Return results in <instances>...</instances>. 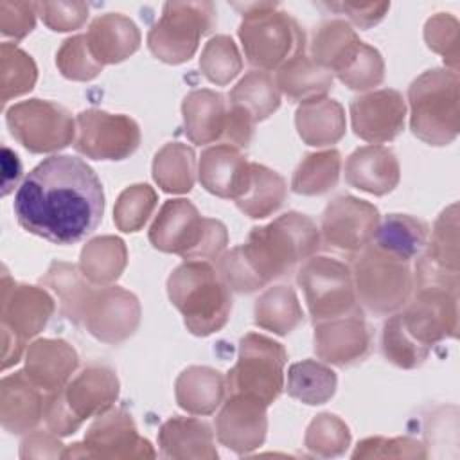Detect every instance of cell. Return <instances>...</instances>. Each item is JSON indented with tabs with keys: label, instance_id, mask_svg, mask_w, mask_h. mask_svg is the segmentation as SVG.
Listing matches in <instances>:
<instances>
[{
	"label": "cell",
	"instance_id": "1",
	"mask_svg": "<svg viewBox=\"0 0 460 460\" xmlns=\"http://www.w3.org/2000/svg\"><path fill=\"white\" fill-rule=\"evenodd\" d=\"M13 210L29 234L56 244H74L90 235L102 219V183L84 160L54 155L25 176Z\"/></svg>",
	"mask_w": 460,
	"mask_h": 460
},
{
	"label": "cell",
	"instance_id": "2",
	"mask_svg": "<svg viewBox=\"0 0 460 460\" xmlns=\"http://www.w3.org/2000/svg\"><path fill=\"white\" fill-rule=\"evenodd\" d=\"M320 248V230L300 212H288L264 226H253L244 244L217 257V273L237 293H253L289 275Z\"/></svg>",
	"mask_w": 460,
	"mask_h": 460
},
{
	"label": "cell",
	"instance_id": "3",
	"mask_svg": "<svg viewBox=\"0 0 460 460\" xmlns=\"http://www.w3.org/2000/svg\"><path fill=\"white\" fill-rule=\"evenodd\" d=\"M243 16L237 29L246 61L259 70H279L305 52V32L277 2L232 4Z\"/></svg>",
	"mask_w": 460,
	"mask_h": 460
},
{
	"label": "cell",
	"instance_id": "4",
	"mask_svg": "<svg viewBox=\"0 0 460 460\" xmlns=\"http://www.w3.org/2000/svg\"><path fill=\"white\" fill-rule=\"evenodd\" d=\"M167 295L194 336H208L228 322L230 288L207 261H185L174 268L167 279Z\"/></svg>",
	"mask_w": 460,
	"mask_h": 460
},
{
	"label": "cell",
	"instance_id": "5",
	"mask_svg": "<svg viewBox=\"0 0 460 460\" xmlns=\"http://www.w3.org/2000/svg\"><path fill=\"white\" fill-rule=\"evenodd\" d=\"M149 241L156 250L185 261H210L225 250L228 232L221 221L203 217L189 199L178 198L162 205L149 228Z\"/></svg>",
	"mask_w": 460,
	"mask_h": 460
},
{
	"label": "cell",
	"instance_id": "6",
	"mask_svg": "<svg viewBox=\"0 0 460 460\" xmlns=\"http://www.w3.org/2000/svg\"><path fill=\"white\" fill-rule=\"evenodd\" d=\"M458 74L451 68L422 72L408 88L410 128L429 146L451 144L460 129Z\"/></svg>",
	"mask_w": 460,
	"mask_h": 460
},
{
	"label": "cell",
	"instance_id": "7",
	"mask_svg": "<svg viewBox=\"0 0 460 460\" xmlns=\"http://www.w3.org/2000/svg\"><path fill=\"white\" fill-rule=\"evenodd\" d=\"M119 397L117 374L104 365L83 368L58 392L47 395L45 422L58 437L75 433L79 426L104 413Z\"/></svg>",
	"mask_w": 460,
	"mask_h": 460
},
{
	"label": "cell",
	"instance_id": "8",
	"mask_svg": "<svg viewBox=\"0 0 460 460\" xmlns=\"http://www.w3.org/2000/svg\"><path fill=\"white\" fill-rule=\"evenodd\" d=\"M286 359L282 343L257 332L244 334L237 361L225 377L226 395H244L270 406L284 390Z\"/></svg>",
	"mask_w": 460,
	"mask_h": 460
},
{
	"label": "cell",
	"instance_id": "9",
	"mask_svg": "<svg viewBox=\"0 0 460 460\" xmlns=\"http://www.w3.org/2000/svg\"><path fill=\"white\" fill-rule=\"evenodd\" d=\"M352 280L358 300L374 314L397 313L413 293L410 262L397 259L374 244L354 257Z\"/></svg>",
	"mask_w": 460,
	"mask_h": 460
},
{
	"label": "cell",
	"instance_id": "10",
	"mask_svg": "<svg viewBox=\"0 0 460 460\" xmlns=\"http://www.w3.org/2000/svg\"><path fill=\"white\" fill-rule=\"evenodd\" d=\"M216 25L212 2H167L160 20L147 32L153 56L169 65L189 61L199 43Z\"/></svg>",
	"mask_w": 460,
	"mask_h": 460
},
{
	"label": "cell",
	"instance_id": "11",
	"mask_svg": "<svg viewBox=\"0 0 460 460\" xmlns=\"http://www.w3.org/2000/svg\"><path fill=\"white\" fill-rule=\"evenodd\" d=\"M296 282L313 323L361 313L352 280V270L336 259L320 255L304 261L296 273Z\"/></svg>",
	"mask_w": 460,
	"mask_h": 460
},
{
	"label": "cell",
	"instance_id": "12",
	"mask_svg": "<svg viewBox=\"0 0 460 460\" xmlns=\"http://www.w3.org/2000/svg\"><path fill=\"white\" fill-rule=\"evenodd\" d=\"M11 135L31 153H52L75 140V120L52 101L29 99L7 108Z\"/></svg>",
	"mask_w": 460,
	"mask_h": 460
},
{
	"label": "cell",
	"instance_id": "13",
	"mask_svg": "<svg viewBox=\"0 0 460 460\" xmlns=\"http://www.w3.org/2000/svg\"><path fill=\"white\" fill-rule=\"evenodd\" d=\"M415 295L399 313L404 331L422 347L429 349L458 332V286H415Z\"/></svg>",
	"mask_w": 460,
	"mask_h": 460
},
{
	"label": "cell",
	"instance_id": "14",
	"mask_svg": "<svg viewBox=\"0 0 460 460\" xmlns=\"http://www.w3.org/2000/svg\"><path fill=\"white\" fill-rule=\"evenodd\" d=\"M155 458L149 440L142 438L129 413L106 410L84 433L83 442L74 444L63 458Z\"/></svg>",
	"mask_w": 460,
	"mask_h": 460
},
{
	"label": "cell",
	"instance_id": "15",
	"mask_svg": "<svg viewBox=\"0 0 460 460\" xmlns=\"http://www.w3.org/2000/svg\"><path fill=\"white\" fill-rule=\"evenodd\" d=\"M140 144L138 124L120 113L102 110H84L75 117L77 153L93 160H124Z\"/></svg>",
	"mask_w": 460,
	"mask_h": 460
},
{
	"label": "cell",
	"instance_id": "16",
	"mask_svg": "<svg viewBox=\"0 0 460 460\" xmlns=\"http://www.w3.org/2000/svg\"><path fill=\"white\" fill-rule=\"evenodd\" d=\"M379 221V210L372 203L338 196L322 214V241L325 248L356 257L372 243Z\"/></svg>",
	"mask_w": 460,
	"mask_h": 460
},
{
	"label": "cell",
	"instance_id": "17",
	"mask_svg": "<svg viewBox=\"0 0 460 460\" xmlns=\"http://www.w3.org/2000/svg\"><path fill=\"white\" fill-rule=\"evenodd\" d=\"M138 323L140 304L133 293L119 286H101V289L92 291L83 325L99 341H124L137 331Z\"/></svg>",
	"mask_w": 460,
	"mask_h": 460
},
{
	"label": "cell",
	"instance_id": "18",
	"mask_svg": "<svg viewBox=\"0 0 460 460\" xmlns=\"http://www.w3.org/2000/svg\"><path fill=\"white\" fill-rule=\"evenodd\" d=\"M406 102L397 90L383 88L358 95L350 102V120L356 137L383 144L404 129Z\"/></svg>",
	"mask_w": 460,
	"mask_h": 460
},
{
	"label": "cell",
	"instance_id": "19",
	"mask_svg": "<svg viewBox=\"0 0 460 460\" xmlns=\"http://www.w3.org/2000/svg\"><path fill=\"white\" fill-rule=\"evenodd\" d=\"M54 313L52 296L38 288L11 282L4 271L2 277V332L25 343L47 325Z\"/></svg>",
	"mask_w": 460,
	"mask_h": 460
},
{
	"label": "cell",
	"instance_id": "20",
	"mask_svg": "<svg viewBox=\"0 0 460 460\" xmlns=\"http://www.w3.org/2000/svg\"><path fill=\"white\" fill-rule=\"evenodd\" d=\"M314 352L320 359L350 367L367 358L372 345L370 331L361 313L314 323Z\"/></svg>",
	"mask_w": 460,
	"mask_h": 460
},
{
	"label": "cell",
	"instance_id": "21",
	"mask_svg": "<svg viewBox=\"0 0 460 460\" xmlns=\"http://www.w3.org/2000/svg\"><path fill=\"white\" fill-rule=\"evenodd\" d=\"M266 404L255 399L228 395L216 417L217 440L239 455L257 449L266 438Z\"/></svg>",
	"mask_w": 460,
	"mask_h": 460
},
{
	"label": "cell",
	"instance_id": "22",
	"mask_svg": "<svg viewBox=\"0 0 460 460\" xmlns=\"http://www.w3.org/2000/svg\"><path fill=\"white\" fill-rule=\"evenodd\" d=\"M185 135L192 144L225 142L230 122V101L221 92L192 90L181 102Z\"/></svg>",
	"mask_w": 460,
	"mask_h": 460
},
{
	"label": "cell",
	"instance_id": "23",
	"mask_svg": "<svg viewBox=\"0 0 460 460\" xmlns=\"http://www.w3.org/2000/svg\"><path fill=\"white\" fill-rule=\"evenodd\" d=\"M43 390H40L25 370L5 376L0 383V417L5 431L22 435L32 431L45 417Z\"/></svg>",
	"mask_w": 460,
	"mask_h": 460
},
{
	"label": "cell",
	"instance_id": "24",
	"mask_svg": "<svg viewBox=\"0 0 460 460\" xmlns=\"http://www.w3.org/2000/svg\"><path fill=\"white\" fill-rule=\"evenodd\" d=\"M77 363L75 349L65 340H36L25 350V374L45 394L63 388Z\"/></svg>",
	"mask_w": 460,
	"mask_h": 460
},
{
	"label": "cell",
	"instance_id": "25",
	"mask_svg": "<svg viewBox=\"0 0 460 460\" xmlns=\"http://www.w3.org/2000/svg\"><path fill=\"white\" fill-rule=\"evenodd\" d=\"M401 178L399 162L392 149L372 144L356 149L345 164V180L354 189L383 196L392 192Z\"/></svg>",
	"mask_w": 460,
	"mask_h": 460
},
{
	"label": "cell",
	"instance_id": "26",
	"mask_svg": "<svg viewBox=\"0 0 460 460\" xmlns=\"http://www.w3.org/2000/svg\"><path fill=\"white\" fill-rule=\"evenodd\" d=\"M250 162L232 146L216 144L207 147L199 156L198 176L201 187L217 198H232L243 190L248 178Z\"/></svg>",
	"mask_w": 460,
	"mask_h": 460
},
{
	"label": "cell",
	"instance_id": "27",
	"mask_svg": "<svg viewBox=\"0 0 460 460\" xmlns=\"http://www.w3.org/2000/svg\"><path fill=\"white\" fill-rule=\"evenodd\" d=\"M86 40L92 54L104 66L129 58L140 45V32L131 18L106 13L90 23Z\"/></svg>",
	"mask_w": 460,
	"mask_h": 460
},
{
	"label": "cell",
	"instance_id": "28",
	"mask_svg": "<svg viewBox=\"0 0 460 460\" xmlns=\"http://www.w3.org/2000/svg\"><path fill=\"white\" fill-rule=\"evenodd\" d=\"M158 446L165 458H217L210 426L194 417H172L164 422L158 431Z\"/></svg>",
	"mask_w": 460,
	"mask_h": 460
},
{
	"label": "cell",
	"instance_id": "29",
	"mask_svg": "<svg viewBox=\"0 0 460 460\" xmlns=\"http://www.w3.org/2000/svg\"><path fill=\"white\" fill-rule=\"evenodd\" d=\"M295 124L307 146L323 147L336 144L345 135V111L334 99H309L296 108Z\"/></svg>",
	"mask_w": 460,
	"mask_h": 460
},
{
	"label": "cell",
	"instance_id": "30",
	"mask_svg": "<svg viewBox=\"0 0 460 460\" xmlns=\"http://www.w3.org/2000/svg\"><path fill=\"white\" fill-rule=\"evenodd\" d=\"M226 394L225 377L210 367H187L174 383V395L180 408L192 415H210Z\"/></svg>",
	"mask_w": 460,
	"mask_h": 460
},
{
	"label": "cell",
	"instance_id": "31",
	"mask_svg": "<svg viewBox=\"0 0 460 460\" xmlns=\"http://www.w3.org/2000/svg\"><path fill=\"white\" fill-rule=\"evenodd\" d=\"M361 43L349 22L341 18L325 20L313 34L311 59L338 75L354 59Z\"/></svg>",
	"mask_w": 460,
	"mask_h": 460
},
{
	"label": "cell",
	"instance_id": "32",
	"mask_svg": "<svg viewBox=\"0 0 460 460\" xmlns=\"http://www.w3.org/2000/svg\"><path fill=\"white\" fill-rule=\"evenodd\" d=\"M286 180L266 165L250 162L248 178L243 190L234 199L237 208L252 219H262L273 214L286 199Z\"/></svg>",
	"mask_w": 460,
	"mask_h": 460
},
{
	"label": "cell",
	"instance_id": "33",
	"mask_svg": "<svg viewBox=\"0 0 460 460\" xmlns=\"http://www.w3.org/2000/svg\"><path fill=\"white\" fill-rule=\"evenodd\" d=\"M275 84L291 102L325 97L332 88V74L316 65L305 54L284 63L275 74Z\"/></svg>",
	"mask_w": 460,
	"mask_h": 460
},
{
	"label": "cell",
	"instance_id": "34",
	"mask_svg": "<svg viewBox=\"0 0 460 460\" xmlns=\"http://www.w3.org/2000/svg\"><path fill=\"white\" fill-rule=\"evenodd\" d=\"M428 243V225L408 214H388L379 221L370 244L410 262L419 257Z\"/></svg>",
	"mask_w": 460,
	"mask_h": 460
},
{
	"label": "cell",
	"instance_id": "35",
	"mask_svg": "<svg viewBox=\"0 0 460 460\" xmlns=\"http://www.w3.org/2000/svg\"><path fill=\"white\" fill-rule=\"evenodd\" d=\"M253 322L257 327L273 334H289L304 322V311L298 304L295 289L284 284L268 288L255 300Z\"/></svg>",
	"mask_w": 460,
	"mask_h": 460
},
{
	"label": "cell",
	"instance_id": "36",
	"mask_svg": "<svg viewBox=\"0 0 460 460\" xmlns=\"http://www.w3.org/2000/svg\"><path fill=\"white\" fill-rule=\"evenodd\" d=\"M126 262L128 252L124 241L115 235H102L84 244L79 270L90 284L110 286L122 275Z\"/></svg>",
	"mask_w": 460,
	"mask_h": 460
},
{
	"label": "cell",
	"instance_id": "37",
	"mask_svg": "<svg viewBox=\"0 0 460 460\" xmlns=\"http://www.w3.org/2000/svg\"><path fill=\"white\" fill-rule=\"evenodd\" d=\"M196 155L181 142L165 144L153 160V178L165 192L183 194L194 187Z\"/></svg>",
	"mask_w": 460,
	"mask_h": 460
},
{
	"label": "cell",
	"instance_id": "38",
	"mask_svg": "<svg viewBox=\"0 0 460 460\" xmlns=\"http://www.w3.org/2000/svg\"><path fill=\"white\" fill-rule=\"evenodd\" d=\"M43 286H49L61 304V313L74 323H83V314L93 288L86 282L81 270L74 264L54 261L41 279Z\"/></svg>",
	"mask_w": 460,
	"mask_h": 460
},
{
	"label": "cell",
	"instance_id": "39",
	"mask_svg": "<svg viewBox=\"0 0 460 460\" xmlns=\"http://www.w3.org/2000/svg\"><path fill=\"white\" fill-rule=\"evenodd\" d=\"M280 90L264 70L248 72L230 92V104L248 113L253 122L268 119L280 106Z\"/></svg>",
	"mask_w": 460,
	"mask_h": 460
},
{
	"label": "cell",
	"instance_id": "40",
	"mask_svg": "<svg viewBox=\"0 0 460 460\" xmlns=\"http://www.w3.org/2000/svg\"><path fill=\"white\" fill-rule=\"evenodd\" d=\"M336 383L338 379L332 368L314 359H304L289 367L286 390L293 399L316 406L327 402L334 395Z\"/></svg>",
	"mask_w": 460,
	"mask_h": 460
},
{
	"label": "cell",
	"instance_id": "41",
	"mask_svg": "<svg viewBox=\"0 0 460 460\" xmlns=\"http://www.w3.org/2000/svg\"><path fill=\"white\" fill-rule=\"evenodd\" d=\"M341 155L336 149L309 153L298 164L291 178V189L296 194L318 196L336 187L340 180Z\"/></svg>",
	"mask_w": 460,
	"mask_h": 460
},
{
	"label": "cell",
	"instance_id": "42",
	"mask_svg": "<svg viewBox=\"0 0 460 460\" xmlns=\"http://www.w3.org/2000/svg\"><path fill=\"white\" fill-rule=\"evenodd\" d=\"M428 250L422 257L438 270L458 273V205L453 203L442 210L435 221Z\"/></svg>",
	"mask_w": 460,
	"mask_h": 460
},
{
	"label": "cell",
	"instance_id": "43",
	"mask_svg": "<svg viewBox=\"0 0 460 460\" xmlns=\"http://www.w3.org/2000/svg\"><path fill=\"white\" fill-rule=\"evenodd\" d=\"M38 77V68L32 58L13 43L0 47V88L2 102L11 97L23 95L32 90Z\"/></svg>",
	"mask_w": 460,
	"mask_h": 460
},
{
	"label": "cell",
	"instance_id": "44",
	"mask_svg": "<svg viewBox=\"0 0 460 460\" xmlns=\"http://www.w3.org/2000/svg\"><path fill=\"white\" fill-rule=\"evenodd\" d=\"M199 68L210 83L219 86L228 84L243 68V59L234 40L225 34L210 38L201 50Z\"/></svg>",
	"mask_w": 460,
	"mask_h": 460
},
{
	"label": "cell",
	"instance_id": "45",
	"mask_svg": "<svg viewBox=\"0 0 460 460\" xmlns=\"http://www.w3.org/2000/svg\"><path fill=\"white\" fill-rule=\"evenodd\" d=\"M381 350L392 365L399 368H417L424 363L429 354V349L419 345L402 327L399 313L392 314L385 325L381 334Z\"/></svg>",
	"mask_w": 460,
	"mask_h": 460
},
{
	"label": "cell",
	"instance_id": "46",
	"mask_svg": "<svg viewBox=\"0 0 460 460\" xmlns=\"http://www.w3.org/2000/svg\"><path fill=\"white\" fill-rule=\"evenodd\" d=\"M156 207V192L147 183L126 187L113 208L115 226L122 232L140 230Z\"/></svg>",
	"mask_w": 460,
	"mask_h": 460
},
{
	"label": "cell",
	"instance_id": "47",
	"mask_svg": "<svg viewBox=\"0 0 460 460\" xmlns=\"http://www.w3.org/2000/svg\"><path fill=\"white\" fill-rule=\"evenodd\" d=\"M304 444L318 456H338L349 447L350 433L340 417L332 413H320L311 420Z\"/></svg>",
	"mask_w": 460,
	"mask_h": 460
},
{
	"label": "cell",
	"instance_id": "48",
	"mask_svg": "<svg viewBox=\"0 0 460 460\" xmlns=\"http://www.w3.org/2000/svg\"><path fill=\"white\" fill-rule=\"evenodd\" d=\"M56 65L59 72L72 81H90L102 70V65L90 50L86 34L65 40L56 54Z\"/></svg>",
	"mask_w": 460,
	"mask_h": 460
},
{
	"label": "cell",
	"instance_id": "49",
	"mask_svg": "<svg viewBox=\"0 0 460 460\" xmlns=\"http://www.w3.org/2000/svg\"><path fill=\"white\" fill-rule=\"evenodd\" d=\"M426 45L444 56V61L451 70H458V41H460V25L455 16L449 13L433 14L424 25Z\"/></svg>",
	"mask_w": 460,
	"mask_h": 460
},
{
	"label": "cell",
	"instance_id": "50",
	"mask_svg": "<svg viewBox=\"0 0 460 460\" xmlns=\"http://www.w3.org/2000/svg\"><path fill=\"white\" fill-rule=\"evenodd\" d=\"M385 77V63L381 54L361 43L354 59L338 74V79L350 90H368L377 86Z\"/></svg>",
	"mask_w": 460,
	"mask_h": 460
},
{
	"label": "cell",
	"instance_id": "51",
	"mask_svg": "<svg viewBox=\"0 0 460 460\" xmlns=\"http://www.w3.org/2000/svg\"><path fill=\"white\" fill-rule=\"evenodd\" d=\"M428 453L424 444L410 438V437H397V438H383V437H370L358 444L352 458H426Z\"/></svg>",
	"mask_w": 460,
	"mask_h": 460
},
{
	"label": "cell",
	"instance_id": "52",
	"mask_svg": "<svg viewBox=\"0 0 460 460\" xmlns=\"http://www.w3.org/2000/svg\"><path fill=\"white\" fill-rule=\"evenodd\" d=\"M38 14L50 31L66 32L86 22L88 5L84 2H38Z\"/></svg>",
	"mask_w": 460,
	"mask_h": 460
},
{
	"label": "cell",
	"instance_id": "53",
	"mask_svg": "<svg viewBox=\"0 0 460 460\" xmlns=\"http://www.w3.org/2000/svg\"><path fill=\"white\" fill-rule=\"evenodd\" d=\"M38 4L34 2H0V31L4 36L22 40L36 23Z\"/></svg>",
	"mask_w": 460,
	"mask_h": 460
},
{
	"label": "cell",
	"instance_id": "54",
	"mask_svg": "<svg viewBox=\"0 0 460 460\" xmlns=\"http://www.w3.org/2000/svg\"><path fill=\"white\" fill-rule=\"evenodd\" d=\"M322 5L340 14H347L359 29H370L379 23L390 9L388 2H323Z\"/></svg>",
	"mask_w": 460,
	"mask_h": 460
},
{
	"label": "cell",
	"instance_id": "55",
	"mask_svg": "<svg viewBox=\"0 0 460 460\" xmlns=\"http://www.w3.org/2000/svg\"><path fill=\"white\" fill-rule=\"evenodd\" d=\"M58 435H54L52 431H38L29 435L23 442H22V451L20 456L22 458H50V456H61L63 453L61 447L63 444L56 438Z\"/></svg>",
	"mask_w": 460,
	"mask_h": 460
},
{
	"label": "cell",
	"instance_id": "56",
	"mask_svg": "<svg viewBox=\"0 0 460 460\" xmlns=\"http://www.w3.org/2000/svg\"><path fill=\"white\" fill-rule=\"evenodd\" d=\"M22 176V164L18 155L9 147H2V194L7 196Z\"/></svg>",
	"mask_w": 460,
	"mask_h": 460
}]
</instances>
